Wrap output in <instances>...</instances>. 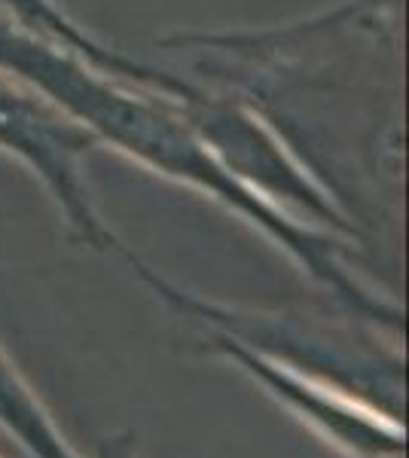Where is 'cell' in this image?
I'll use <instances>...</instances> for the list:
<instances>
[{
    "mask_svg": "<svg viewBox=\"0 0 409 458\" xmlns=\"http://www.w3.org/2000/svg\"><path fill=\"white\" fill-rule=\"evenodd\" d=\"M95 458H138L135 437L132 434H107L95 449Z\"/></svg>",
    "mask_w": 409,
    "mask_h": 458,
    "instance_id": "9c48e42d",
    "label": "cell"
},
{
    "mask_svg": "<svg viewBox=\"0 0 409 458\" xmlns=\"http://www.w3.org/2000/svg\"><path fill=\"white\" fill-rule=\"evenodd\" d=\"M177 77L248 107L345 220L397 266L404 233V0H339L257 28L156 40Z\"/></svg>",
    "mask_w": 409,
    "mask_h": 458,
    "instance_id": "6da1fadb",
    "label": "cell"
},
{
    "mask_svg": "<svg viewBox=\"0 0 409 458\" xmlns=\"http://www.w3.org/2000/svg\"><path fill=\"white\" fill-rule=\"evenodd\" d=\"M0 71L37 89L62 114L83 125L98 147L239 217L272 242L311 284L330 293L342 312L385 334L404 336V306L354 276L352 260H358V250L339 235L300 224L242 187L192 131L181 110V95L114 77L6 16H0Z\"/></svg>",
    "mask_w": 409,
    "mask_h": 458,
    "instance_id": "7a4b0ae2",
    "label": "cell"
},
{
    "mask_svg": "<svg viewBox=\"0 0 409 458\" xmlns=\"http://www.w3.org/2000/svg\"><path fill=\"white\" fill-rule=\"evenodd\" d=\"M205 352L229 360L239 373L248 376L254 386L263 388L290 416L309 425L318 437H324L333 449L348 458H406V425L394 422L382 412L370 410L352 397L339 394L337 388L290 373L260 354L242 349L233 339L217 334H199Z\"/></svg>",
    "mask_w": 409,
    "mask_h": 458,
    "instance_id": "8992f818",
    "label": "cell"
},
{
    "mask_svg": "<svg viewBox=\"0 0 409 458\" xmlns=\"http://www.w3.org/2000/svg\"><path fill=\"white\" fill-rule=\"evenodd\" d=\"M98 150V141L83 125L37 89L0 71V153L40 183L71 245L120 257L125 245L104 220L89 181V159Z\"/></svg>",
    "mask_w": 409,
    "mask_h": 458,
    "instance_id": "277c9868",
    "label": "cell"
},
{
    "mask_svg": "<svg viewBox=\"0 0 409 458\" xmlns=\"http://www.w3.org/2000/svg\"><path fill=\"white\" fill-rule=\"evenodd\" d=\"M0 428L31 458H80L0 343Z\"/></svg>",
    "mask_w": 409,
    "mask_h": 458,
    "instance_id": "ba28073f",
    "label": "cell"
},
{
    "mask_svg": "<svg viewBox=\"0 0 409 458\" xmlns=\"http://www.w3.org/2000/svg\"><path fill=\"white\" fill-rule=\"evenodd\" d=\"M123 260L147 291L166 309L190 321L199 334L233 339L242 349L300 373L321 386L337 388L382 416L404 422L406 406V358L400 336H391L354 315L321 318L287 309H248L202 297L144 263L129 248Z\"/></svg>",
    "mask_w": 409,
    "mask_h": 458,
    "instance_id": "3957f363",
    "label": "cell"
},
{
    "mask_svg": "<svg viewBox=\"0 0 409 458\" xmlns=\"http://www.w3.org/2000/svg\"><path fill=\"white\" fill-rule=\"evenodd\" d=\"M0 16L28 28V31L47 37V40L58 43V47L71 49V53L89 58L101 71L114 73L120 80H129V83L156 89V92H168V95H181L190 89L187 80L177 77L175 71L159 68V64L144 62V58H135L123 53V49L101 43L77 19H71L62 10V4H55V0H0Z\"/></svg>",
    "mask_w": 409,
    "mask_h": 458,
    "instance_id": "52a82bcc",
    "label": "cell"
},
{
    "mask_svg": "<svg viewBox=\"0 0 409 458\" xmlns=\"http://www.w3.org/2000/svg\"><path fill=\"white\" fill-rule=\"evenodd\" d=\"M181 110L192 131L202 138L208 153L242 187L266 199L272 208L296 217L300 224L339 235L354 248L352 233L330 199L311 183V177L296 165L294 157L278 144V138L248 107H242L229 95L192 83L190 92L181 95Z\"/></svg>",
    "mask_w": 409,
    "mask_h": 458,
    "instance_id": "5b68a950",
    "label": "cell"
}]
</instances>
